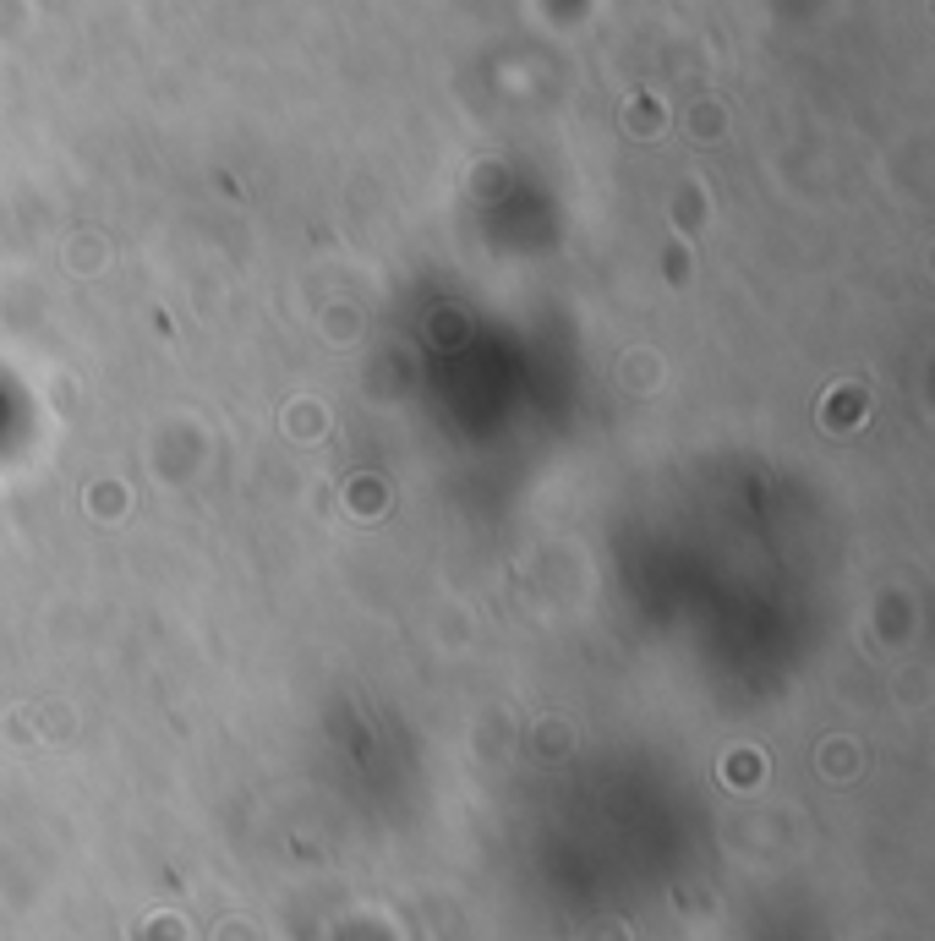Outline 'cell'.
Returning <instances> with one entry per match:
<instances>
[{
  "label": "cell",
  "instance_id": "obj_1",
  "mask_svg": "<svg viewBox=\"0 0 935 941\" xmlns=\"http://www.w3.org/2000/svg\"><path fill=\"white\" fill-rule=\"evenodd\" d=\"M864 411H870V405H864V394H859L853 405H848V394H832V400H826V427H832V433H853V427L864 422Z\"/></svg>",
  "mask_w": 935,
  "mask_h": 941
},
{
  "label": "cell",
  "instance_id": "obj_2",
  "mask_svg": "<svg viewBox=\"0 0 935 941\" xmlns=\"http://www.w3.org/2000/svg\"><path fill=\"white\" fill-rule=\"evenodd\" d=\"M88 504H93V515H99V520H121L126 493H121V487H93V493H88Z\"/></svg>",
  "mask_w": 935,
  "mask_h": 941
},
{
  "label": "cell",
  "instance_id": "obj_3",
  "mask_svg": "<svg viewBox=\"0 0 935 941\" xmlns=\"http://www.w3.org/2000/svg\"><path fill=\"white\" fill-rule=\"evenodd\" d=\"M350 509H356V515L361 520H378V509H383V487L378 482H356V487H350Z\"/></svg>",
  "mask_w": 935,
  "mask_h": 941
}]
</instances>
